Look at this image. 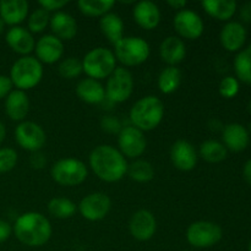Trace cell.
Instances as JSON below:
<instances>
[{"instance_id": "4dcf8cb0", "label": "cell", "mask_w": 251, "mask_h": 251, "mask_svg": "<svg viewBox=\"0 0 251 251\" xmlns=\"http://www.w3.org/2000/svg\"><path fill=\"white\" fill-rule=\"evenodd\" d=\"M115 2L113 0H80L78 10L88 17H102L110 12Z\"/></svg>"}, {"instance_id": "e0dca14e", "label": "cell", "mask_w": 251, "mask_h": 251, "mask_svg": "<svg viewBox=\"0 0 251 251\" xmlns=\"http://www.w3.org/2000/svg\"><path fill=\"white\" fill-rule=\"evenodd\" d=\"M5 41L12 51L20 54L21 56L28 55L36 47L33 34L22 26L11 27L5 34Z\"/></svg>"}, {"instance_id": "83f0119b", "label": "cell", "mask_w": 251, "mask_h": 251, "mask_svg": "<svg viewBox=\"0 0 251 251\" xmlns=\"http://www.w3.org/2000/svg\"><path fill=\"white\" fill-rule=\"evenodd\" d=\"M228 150L225 145L216 140H206L200 145L199 154L208 163H220L227 158Z\"/></svg>"}, {"instance_id": "d590c367", "label": "cell", "mask_w": 251, "mask_h": 251, "mask_svg": "<svg viewBox=\"0 0 251 251\" xmlns=\"http://www.w3.org/2000/svg\"><path fill=\"white\" fill-rule=\"evenodd\" d=\"M19 161V154L11 147L0 149V174L9 173L16 167Z\"/></svg>"}, {"instance_id": "ba28073f", "label": "cell", "mask_w": 251, "mask_h": 251, "mask_svg": "<svg viewBox=\"0 0 251 251\" xmlns=\"http://www.w3.org/2000/svg\"><path fill=\"white\" fill-rule=\"evenodd\" d=\"M222 237V228L211 221H196L186 229V240L191 247L198 249L213 247L221 242Z\"/></svg>"}, {"instance_id": "60d3db41", "label": "cell", "mask_w": 251, "mask_h": 251, "mask_svg": "<svg viewBox=\"0 0 251 251\" xmlns=\"http://www.w3.org/2000/svg\"><path fill=\"white\" fill-rule=\"evenodd\" d=\"M12 234V226L4 220H0V244L5 243Z\"/></svg>"}, {"instance_id": "f1b7e54d", "label": "cell", "mask_w": 251, "mask_h": 251, "mask_svg": "<svg viewBox=\"0 0 251 251\" xmlns=\"http://www.w3.org/2000/svg\"><path fill=\"white\" fill-rule=\"evenodd\" d=\"M158 88L164 95L176 92L181 83V71L176 66H167L158 76Z\"/></svg>"}, {"instance_id": "d6986e66", "label": "cell", "mask_w": 251, "mask_h": 251, "mask_svg": "<svg viewBox=\"0 0 251 251\" xmlns=\"http://www.w3.org/2000/svg\"><path fill=\"white\" fill-rule=\"evenodd\" d=\"M29 4L26 0H1L0 1V19L5 25L15 27L28 17Z\"/></svg>"}, {"instance_id": "d6a6232c", "label": "cell", "mask_w": 251, "mask_h": 251, "mask_svg": "<svg viewBox=\"0 0 251 251\" xmlns=\"http://www.w3.org/2000/svg\"><path fill=\"white\" fill-rule=\"evenodd\" d=\"M234 70L240 81L251 85V50L244 49L238 53L234 59Z\"/></svg>"}, {"instance_id": "7bdbcfd3", "label": "cell", "mask_w": 251, "mask_h": 251, "mask_svg": "<svg viewBox=\"0 0 251 251\" xmlns=\"http://www.w3.org/2000/svg\"><path fill=\"white\" fill-rule=\"evenodd\" d=\"M239 15L240 19L243 20L247 24H250L251 22V1H247L240 6L239 9Z\"/></svg>"}, {"instance_id": "7402d4cb", "label": "cell", "mask_w": 251, "mask_h": 251, "mask_svg": "<svg viewBox=\"0 0 251 251\" xmlns=\"http://www.w3.org/2000/svg\"><path fill=\"white\" fill-rule=\"evenodd\" d=\"M159 56L168 66L180 64L186 56V46L180 37L169 36L159 46Z\"/></svg>"}, {"instance_id": "7dc6e473", "label": "cell", "mask_w": 251, "mask_h": 251, "mask_svg": "<svg viewBox=\"0 0 251 251\" xmlns=\"http://www.w3.org/2000/svg\"><path fill=\"white\" fill-rule=\"evenodd\" d=\"M5 26H6V25L4 24V21H2L1 19H0V36H1L2 33H4V31H5Z\"/></svg>"}, {"instance_id": "e575fe53", "label": "cell", "mask_w": 251, "mask_h": 251, "mask_svg": "<svg viewBox=\"0 0 251 251\" xmlns=\"http://www.w3.org/2000/svg\"><path fill=\"white\" fill-rule=\"evenodd\" d=\"M59 75L66 80H73V78L78 77L82 71V63L75 56H69L64 60L60 61L58 66Z\"/></svg>"}, {"instance_id": "b9f144b4", "label": "cell", "mask_w": 251, "mask_h": 251, "mask_svg": "<svg viewBox=\"0 0 251 251\" xmlns=\"http://www.w3.org/2000/svg\"><path fill=\"white\" fill-rule=\"evenodd\" d=\"M46 163V157H44V154L41 153V152H34L31 156V166L33 167L34 169L44 168Z\"/></svg>"}, {"instance_id": "5b68a950", "label": "cell", "mask_w": 251, "mask_h": 251, "mask_svg": "<svg viewBox=\"0 0 251 251\" xmlns=\"http://www.w3.org/2000/svg\"><path fill=\"white\" fill-rule=\"evenodd\" d=\"M82 63V71L87 77L100 81L108 78L117 69V59L110 49L104 47H96L85 54Z\"/></svg>"}, {"instance_id": "f6af8a7d", "label": "cell", "mask_w": 251, "mask_h": 251, "mask_svg": "<svg viewBox=\"0 0 251 251\" xmlns=\"http://www.w3.org/2000/svg\"><path fill=\"white\" fill-rule=\"evenodd\" d=\"M243 176H244V179L248 181V183L251 185V158L247 163L244 164V169H243Z\"/></svg>"}, {"instance_id": "ac0fdd59", "label": "cell", "mask_w": 251, "mask_h": 251, "mask_svg": "<svg viewBox=\"0 0 251 251\" xmlns=\"http://www.w3.org/2000/svg\"><path fill=\"white\" fill-rule=\"evenodd\" d=\"M132 16L135 22L144 29L151 31L159 25L161 21V10L158 5L150 0H141L136 2L132 9Z\"/></svg>"}, {"instance_id": "8992f818", "label": "cell", "mask_w": 251, "mask_h": 251, "mask_svg": "<svg viewBox=\"0 0 251 251\" xmlns=\"http://www.w3.org/2000/svg\"><path fill=\"white\" fill-rule=\"evenodd\" d=\"M115 59L125 66H137L149 59L151 49L142 37L124 36L114 44Z\"/></svg>"}, {"instance_id": "816d5d0a", "label": "cell", "mask_w": 251, "mask_h": 251, "mask_svg": "<svg viewBox=\"0 0 251 251\" xmlns=\"http://www.w3.org/2000/svg\"><path fill=\"white\" fill-rule=\"evenodd\" d=\"M249 107H250V112H251V100H250V105H249Z\"/></svg>"}, {"instance_id": "7c38bea8", "label": "cell", "mask_w": 251, "mask_h": 251, "mask_svg": "<svg viewBox=\"0 0 251 251\" xmlns=\"http://www.w3.org/2000/svg\"><path fill=\"white\" fill-rule=\"evenodd\" d=\"M112 208V200L104 193H91L86 195L77 205L78 212L85 220L97 222L107 217Z\"/></svg>"}, {"instance_id": "9c48e42d", "label": "cell", "mask_w": 251, "mask_h": 251, "mask_svg": "<svg viewBox=\"0 0 251 251\" xmlns=\"http://www.w3.org/2000/svg\"><path fill=\"white\" fill-rule=\"evenodd\" d=\"M134 91V78L124 66L115 69L105 85V98L113 103H123L129 100Z\"/></svg>"}, {"instance_id": "603a6c76", "label": "cell", "mask_w": 251, "mask_h": 251, "mask_svg": "<svg viewBox=\"0 0 251 251\" xmlns=\"http://www.w3.org/2000/svg\"><path fill=\"white\" fill-rule=\"evenodd\" d=\"M222 139L226 149L233 152L244 151L250 141L248 129L238 123H232L223 127Z\"/></svg>"}, {"instance_id": "ab89813d", "label": "cell", "mask_w": 251, "mask_h": 251, "mask_svg": "<svg viewBox=\"0 0 251 251\" xmlns=\"http://www.w3.org/2000/svg\"><path fill=\"white\" fill-rule=\"evenodd\" d=\"M12 87L14 85L11 82V78L6 75H0V100L2 98L5 100L12 91Z\"/></svg>"}, {"instance_id": "277c9868", "label": "cell", "mask_w": 251, "mask_h": 251, "mask_svg": "<svg viewBox=\"0 0 251 251\" xmlns=\"http://www.w3.org/2000/svg\"><path fill=\"white\" fill-rule=\"evenodd\" d=\"M9 77L16 90L26 92L39 85L43 78V65L36 56H21L12 64Z\"/></svg>"}, {"instance_id": "5bb4252c", "label": "cell", "mask_w": 251, "mask_h": 251, "mask_svg": "<svg viewBox=\"0 0 251 251\" xmlns=\"http://www.w3.org/2000/svg\"><path fill=\"white\" fill-rule=\"evenodd\" d=\"M129 230L134 239L139 242H147L156 234V217L149 210L136 211L129 221Z\"/></svg>"}, {"instance_id": "52a82bcc", "label": "cell", "mask_w": 251, "mask_h": 251, "mask_svg": "<svg viewBox=\"0 0 251 251\" xmlns=\"http://www.w3.org/2000/svg\"><path fill=\"white\" fill-rule=\"evenodd\" d=\"M51 179L61 186H77L88 176L87 166L74 157L56 161L50 169Z\"/></svg>"}, {"instance_id": "1f68e13d", "label": "cell", "mask_w": 251, "mask_h": 251, "mask_svg": "<svg viewBox=\"0 0 251 251\" xmlns=\"http://www.w3.org/2000/svg\"><path fill=\"white\" fill-rule=\"evenodd\" d=\"M126 174L137 183H149L154 178V168L145 159H135L130 166H127Z\"/></svg>"}, {"instance_id": "44dd1931", "label": "cell", "mask_w": 251, "mask_h": 251, "mask_svg": "<svg viewBox=\"0 0 251 251\" xmlns=\"http://www.w3.org/2000/svg\"><path fill=\"white\" fill-rule=\"evenodd\" d=\"M29 98L25 91L12 90L5 98V113L14 122H24L29 113Z\"/></svg>"}, {"instance_id": "484cf974", "label": "cell", "mask_w": 251, "mask_h": 251, "mask_svg": "<svg viewBox=\"0 0 251 251\" xmlns=\"http://www.w3.org/2000/svg\"><path fill=\"white\" fill-rule=\"evenodd\" d=\"M100 28L113 46L124 37V22L122 17L114 12H108L104 16L100 17Z\"/></svg>"}, {"instance_id": "30bf717a", "label": "cell", "mask_w": 251, "mask_h": 251, "mask_svg": "<svg viewBox=\"0 0 251 251\" xmlns=\"http://www.w3.org/2000/svg\"><path fill=\"white\" fill-rule=\"evenodd\" d=\"M15 141L26 151L39 152L47 142V134L43 127L34 122L24 120L15 129Z\"/></svg>"}, {"instance_id": "74e56055", "label": "cell", "mask_w": 251, "mask_h": 251, "mask_svg": "<svg viewBox=\"0 0 251 251\" xmlns=\"http://www.w3.org/2000/svg\"><path fill=\"white\" fill-rule=\"evenodd\" d=\"M68 2V0H42L38 4L42 9L47 10L48 12H58L61 11V9L66 6Z\"/></svg>"}, {"instance_id": "f907efd6", "label": "cell", "mask_w": 251, "mask_h": 251, "mask_svg": "<svg viewBox=\"0 0 251 251\" xmlns=\"http://www.w3.org/2000/svg\"><path fill=\"white\" fill-rule=\"evenodd\" d=\"M249 130L251 131V123H250V125H249Z\"/></svg>"}, {"instance_id": "681fc988", "label": "cell", "mask_w": 251, "mask_h": 251, "mask_svg": "<svg viewBox=\"0 0 251 251\" xmlns=\"http://www.w3.org/2000/svg\"><path fill=\"white\" fill-rule=\"evenodd\" d=\"M248 49H249V50H251V44H250L249 47H248Z\"/></svg>"}, {"instance_id": "4316f807", "label": "cell", "mask_w": 251, "mask_h": 251, "mask_svg": "<svg viewBox=\"0 0 251 251\" xmlns=\"http://www.w3.org/2000/svg\"><path fill=\"white\" fill-rule=\"evenodd\" d=\"M201 5L210 16L221 21L232 19L237 11V2L234 0H203Z\"/></svg>"}, {"instance_id": "6da1fadb", "label": "cell", "mask_w": 251, "mask_h": 251, "mask_svg": "<svg viewBox=\"0 0 251 251\" xmlns=\"http://www.w3.org/2000/svg\"><path fill=\"white\" fill-rule=\"evenodd\" d=\"M90 167L98 179L105 183H117L127 173V162L122 152L112 145H100L88 157Z\"/></svg>"}, {"instance_id": "ffe728a7", "label": "cell", "mask_w": 251, "mask_h": 251, "mask_svg": "<svg viewBox=\"0 0 251 251\" xmlns=\"http://www.w3.org/2000/svg\"><path fill=\"white\" fill-rule=\"evenodd\" d=\"M53 36L60 41H71L77 34V22L75 17L65 11L54 12L49 22Z\"/></svg>"}, {"instance_id": "8d00e7d4", "label": "cell", "mask_w": 251, "mask_h": 251, "mask_svg": "<svg viewBox=\"0 0 251 251\" xmlns=\"http://www.w3.org/2000/svg\"><path fill=\"white\" fill-rule=\"evenodd\" d=\"M220 95L225 98H233L239 92V82L233 76H226L220 83Z\"/></svg>"}, {"instance_id": "2e32d148", "label": "cell", "mask_w": 251, "mask_h": 251, "mask_svg": "<svg viewBox=\"0 0 251 251\" xmlns=\"http://www.w3.org/2000/svg\"><path fill=\"white\" fill-rule=\"evenodd\" d=\"M36 58L42 64H55L64 54V43L53 34H44L36 42Z\"/></svg>"}, {"instance_id": "f35d334b", "label": "cell", "mask_w": 251, "mask_h": 251, "mask_svg": "<svg viewBox=\"0 0 251 251\" xmlns=\"http://www.w3.org/2000/svg\"><path fill=\"white\" fill-rule=\"evenodd\" d=\"M102 129L107 132H119L122 130V125H120L119 120L115 117H104L102 119Z\"/></svg>"}, {"instance_id": "7a4b0ae2", "label": "cell", "mask_w": 251, "mask_h": 251, "mask_svg": "<svg viewBox=\"0 0 251 251\" xmlns=\"http://www.w3.org/2000/svg\"><path fill=\"white\" fill-rule=\"evenodd\" d=\"M12 233L24 245L39 248L49 242L53 229L49 220L43 213L29 211L17 217L12 226Z\"/></svg>"}, {"instance_id": "8fae6325", "label": "cell", "mask_w": 251, "mask_h": 251, "mask_svg": "<svg viewBox=\"0 0 251 251\" xmlns=\"http://www.w3.org/2000/svg\"><path fill=\"white\" fill-rule=\"evenodd\" d=\"M118 145L122 154L127 158L136 159L145 153L147 147V140L145 132L132 125L122 127L118 136Z\"/></svg>"}, {"instance_id": "d4e9b609", "label": "cell", "mask_w": 251, "mask_h": 251, "mask_svg": "<svg viewBox=\"0 0 251 251\" xmlns=\"http://www.w3.org/2000/svg\"><path fill=\"white\" fill-rule=\"evenodd\" d=\"M76 95L87 104H100L105 100V88L100 81L86 77L76 85Z\"/></svg>"}, {"instance_id": "9a60e30c", "label": "cell", "mask_w": 251, "mask_h": 251, "mask_svg": "<svg viewBox=\"0 0 251 251\" xmlns=\"http://www.w3.org/2000/svg\"><path fill=\"white\" fill-rule=\"evenodd\" d=\"M198 152L195 147L186 140H178L172 145L171 161L179 171H193L198 164Z\"/></svg>"}, {"instance_id": "c3c4849f", "label": "cell", "mask_w": 251, "mask_h": 251, "mask_svg": "<svg viewBox=\"0 0 251 251\" xmlns=\"http://www.w3.org/2000/svg\"><path fill=\"white\" fill-rule=\"evenodd\" d=\"M248 251H251V242H250V244H249V248H248Z\"/></svg>"}, {"instance_id": "f546056e", "label": "cell", "mask_w": 251, "mask_h": 251, "mask_svg": "<svg viewBox=\"0 0 251 251\" xmlns=\"http://www.w3.org/2000/svg\"><path fill=\"white\" fill-rule=\"evenodd\" d=\"M48 212L58 220H68L71 218L77 211V206L74 201L66 198H54L48 202Z\"/></svg>"}, {"instance_id": "3957f363", "label": "cell", "mask_w": 251, "mask_h": 251, "mask_svg": "<svg viewBox=\"0 0 251 251\" xmlns=\"http://www.w3.org/2000/svg\"><path fill=\"white\" fill-rule=\"evenodd\" d=\"M164 104L156 96H145L134 103L129 113L132 126L141 131L156 129L164 118Z\"/></svg>"}, {"instance_id": "cb8c5ba5", "label": "cell", "mask_w": 251, "mask_h": 251, "mask_svg": "<svg viewBox=\"0 0 251 251\" xmlns=\"http://www.w3.org/2000/svg\"><path fill=\"white\" fill-rule=\"evenodd\" d=\"M220 39L223 48L228 51H238L247 41V29L240 22L230 21L223 26Z\"/></svg>"}, {"instance_id": "ee69618b", "label": "cell", "mask_w": 251, "mask_h": 251, "mask_svg": "<svg viewBox=\"0 0 251 251\" xmlns=\"http://www.w3.org/2000/svg\"><path fill=\"white\" fill-rule=\"evenodd\" d=\"M167 4H168L172 9L178 10V11L185 9V6H186L185 0H168V1H167Z\"/></svg>"}, {"instance_id": "4fadbf2b", "label": "cell", "mask_w": 251, "mask_h": 251, "mask_svg": "<svg viewBox=\"0 0 251 251\" xmlns=\"http://www.w3.org/2000/svg\"><path fill=\"white\" fill-rule=\"evenodd\" d=\"M173 25L180 38L189 41L200 38L205 31V25L201 16L190 9H183L176 12Z\"/></svg>"}, {"instance_id": "836d02e7", "label": "cell", "mask_w": 251, "mask_h": 251, "mask_svg": "<svg viewBox=\"0 0 251 251\" xmlns=\"http://www.w3.org/2000/svg\"><path fill=\"white\" fill-rule=\"evenodd\" d=\"M49 22H50L49 12L39 6L38 9L33 10L27 17V29L31 33H41L47 28Z\"/></svg>"}, {"instance_id": "bcb514c9", "label": "cell", "mask_w": 251, "mask_h": 251, "mask_svg": "<svg viewBox=\"0 0 251 251\" xmlns=\"http://www.w3.org/2000/svg\"><path fill=\"white\" fill-rule=\"evenodd\" d=\"M5 137H6V127H5L4 123L0 120V144L4 142Z\"/></svg>"}, {"instance_id": "f5cc1de1", "label": "cell", "mask_w": 251, "mask_h": 251, "mask_svg": "<svg viewBox=\"0 0 251 251\" xmlns=\"http://www.w3.org/2000/svg\"><path fill=\"white\" fill-rule=\"evenodd\" d=\"M184 251H193V250H184Z\"/></svg>"}]
</instances>
